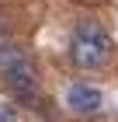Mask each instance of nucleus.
<instances>
[{
    "label": "nucleus",
    "instance_id": "nucleus-1",
    "mask_svg": "<svg viewBox=\"0 0 118 122\" xmlns=\"http://www.w3.org/2000/svg\"><path fill=\"white\" fill-rule=\"evenodd\" d=\"M0 77L21 105L38 101V70L18 46H0Z\"/></svg>",
    "mask_w": 118,
    "mask_h": 122
},
{
    "label": "nucleus",
    "instance_id": "nucleus-2",
    "mask_svg": "<svg viewBox=\"0 0 118 122\" xmlns=\"http://www.w3.org/2000/svg\"><path fill=\"white\" fill-rule=\"evenodd\" d=\"M111 56V35L101 21H80L70 35V59L80 70H101Z\"/></svg>",
    "mask_w": 118,
    "mask_h": 122
},
{
    "label": "nucleus",
    "instance_id": "nucleus-3",
    "mask_svg": "<svg viewBox=\"0 0 118 122\" xmlns=\"http://www.w3.org/2000/svg\"><path fill=\"white\" fill-rule=\"evenodd\" d=\"M66 108H70L73 115H97L101 108H104V94H101V87L76 80V84L66 87Z\"/></svg>",
    "mask_w": 118,
    "mask_h": 122
},
{
    "label": "nucleus",
    "instance_id": "nucleus-4",
    "mask_svg": "<svg viewBox=\"0 0 118 122\" xmlns=\"http://www.w3.org/2000/svg\"><path fill=\"white\" fill-rule=\"evenodd\" d=\"M0 122H18V108L10 101H0Z\"/></svg>",
    "mask_w": 118,
    "mask_h": 122
}]
</instances>
